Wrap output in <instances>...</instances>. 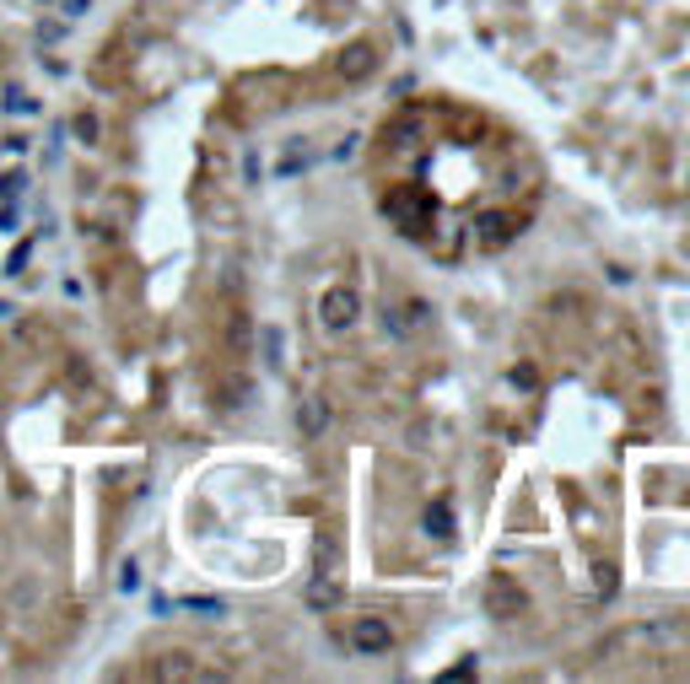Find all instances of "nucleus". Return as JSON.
Instances as JSON below:
<instances>
[{"label":"nucleus","mask_w":690,"mask_h":684,"mask_svg":"<svg viewBox=\"0 0 690 684\" xmlns=\"http://www.w3.org/2000/svg\"><path fill=\"white\" fill-rule=\"evenodd\" d=\"M27 194V172H0V205H16Z\"/></svg>","instance_id":"nucleus-14"},{"label":"nucleus","mask_w":690,"mask_h":684,"mask_svg":"<svg viewBox=\"0 0 690 684\" xmlns=\"http://www.w3.org/2000/svg\"><path fill=\"white\" fill-rule=\"evenodd\" d=\"M335 604H340V587L329 576H313L308 582V609H335Z\"/></svg>","instance_id":"nucleus-12"},{"label":"nucleus","mask_w":690,"mask_h":684,"mask_svg":"<svg viewBox=\"0 0 690 684\" xmlns=\"http://www.w3.org/2000/svg\"><path fill=\"white\" fill-rule=\"evenodd\" d=\"M350 647H356L361 658H378V652L394 647V626L378 620V615H356V620H350Z\"/></svg>","instance_id":"nucleus-5"},{"label":"nucleus","mask_w":690,"mask_h":684,"mask_svg":"<svg viewBox=\"0 0 690 684\" xmlns=\"http://www.w3.org/2000/svg\"><path fill=\"white\" fill-rule=\"evenodd\" d=\"M523 609H528V593L518 587L513 576H502V571H497V576L486 582V615H497V620H518Z\"/></svg>","instance_id":"nucleus-4"},{"label":"nucleus","mask_w":690,"mask_h":684,"mask_svg":"<svg viewBox=\"0 0 690 684\" xmlns=\"http://www.w3.org/2000/svg\"><path fill=\"white\" fill-rule=\"evenodd\" d=\"M141 587V561H124L119 566V593H135Z\"/></svg>","instance_id":"nucleus-19"},{"label":"nucleus","mask_w":690,"mask_h":684,"mask_svg":"<svg viewBox=\"0 0 690 684\" xmlns=\"http://www.w3.org/2000/svg\"><path fill=\"white\" fill-rule=\"evenodd\" d=\"M378 205H383V216H389L404 237H421V243H426V227H432L437 211H432V200H426L415 183H389V189L378 194Z\"/></svg>","instance_id":"nucleus-1"},{"label":"nucleus","mask_w":690,"mask_h":684,"mask_svg":"<svg viewBox=\"0 0 690 684\" xmlns=\"http://www.w3.org/2000/svg\"><path fill=\"white\" fill-rule=\"evenodd\" d=\"M33 264V243H22V248H11V259H5V275H22Z\"/></svg>","instance_id":"nucleus-18"},{"label":"nucleus","mask_w":690,"mask_h":684,"mask_svg":"<svg viewBox=\"0 0 690 684\" xmlns=\"http://www.w3.org/2000/svg\"><path fill=\"white\" fill-rule=\"evenodd\" d=\"M313 576H329V582L340 576V544H335V534H329V528H324V534H319V544H313Z\"/></svg>","instance_id":"nucleus-7"},{"label":"nucleus","mask_w":690,"mask_h":684,"mask_svg":"<svg viewBox=\"0 0 690 684\" xmlns=\"http://www.w3.org/2000/svg\"><path fill=\"white\" fill-rule=\"evenodd\" d=\"M0 232H16V205H0Z\"/></svg>","instance_id":"nucleus-23"},{"label":"nucleus","mask_w":690,"mask_h":684,"mask_svg":"<svg viewBox=\"0 0 690 684\" xmlns=\"http://www.w3.org/2000/svg\"><path fill=\"white\" fill-rule=\"evenodd\" d=\"M335 157H340V162H350V157H356V135H345L340 146H335Z\"/></svg>","instance_id":"nucleus-24"},{"label":"nucleus","mask_w":690,"mask_h":684,"mask_svg":"<svg viewBox=\"0 0 690 684\" xmlns=\"http://www.w3.org/2000/svg\"><path fill=\"white\" fill-rule=\"evenodd\" d=\"M356 318H361V296L350 285H329L324 302H319V324L329 335H345V329H356Z\"/></svg>","instance_id":"nucleus-3"},{"label":"nucleus","mask_w":690,"mask_h":684,"mask_svg":"<svg viewBox=\"0 0 690 684\" xmlns=\"http://www.w3.org/2000/svg\"><path fill=\"white\" fill-rule=\"evenodd\" d=\"M324 420H329V404L324 399H302L297 404V426H302V437H319Z\"/></svg>","instance_id":"nucleus-10"},{"label":"nucleus","mask_w":690,"mask_h":684,"mask_svg":"<svg viewBox=\"0 0 690 684\" xmlns=\"http://www.w3.org/2000/svg\"><path fill=\"white\" fill-rule=\"evenodd\" d=\"M259 356H265V367H276V372L287 367V335H281L276 324H265V329H259Z\"/></svg>","instance_id":"nucleus-9"},{"label":"nucleus","mask_w":690,"mask_h":684,"mask_svg":"<svg viewBox=\"0 0 690 684\" xmlns=\"http://www.w3.org/2000/svg\"><path fill=\"white\" fill-rule=\"evenodd\" d=\"M523 227H528V216H523L518 205H486V211H475V222H469V243H475L480 254H502L507 243H518Z\"/></svg>","instance_id":"nucleus-2"},{"label":"nucleus","mask_w":690,"mask_h":684,"mask_svg":"<svg viewBox=\"0 0 690 684\" xmlns=\"http://www.w3.org/2000/svg\"><path fill=\"white\" fill-rule=\"evenodd\" d=\"M70 130H76V140H81V146H98V114H76Z\"/></svg>","instance_id":"nucleus-17"},{"label":"nucleus","mask_w":690,"mask_h":684,"mask_svg":"<svg viewBox=\"0 0 690 684\" xmlns=\"http://www.w3.org/2000/svg\"><path fill=\"white\" fill-rule=\"evenodd\" d=\"M421 528L437 539V544H448L454 539V513H448V502H437V507H426V517H421Z\"/></svg>","instance_id":"nucleus-11"},{"label":"nucleus","mask_w":690,"mask_h":684,"mask_svg":"<svg viewBox=\"0 0 690 684\" xmlns=\"http://www.w3.org/2000/svg\"><path fill=\"white\" fill-rule=\"evenodd\" d=\"M335 70H340V81H367V76L378 70V49H372V44H350V49L335 59Z\"/></svg>","instance_id":"nucleus-6"},{"label":"nucleus","mask_w":690,"mask_h":684,"mask_svg":"<svg viewBox=\"0 0 690 684\" xmlns=\"http://www.w3.org/2000/svg\"><path fill=\"white\" fill-rule=\"evenodd\" d=\"M302 168H308V151H291V157H287L276 172H281V178H291V172H302Z\"/></svg>","instance_id":"nucleus-20"},{"label":"nucleus","mask_w":690,"mask_h":684,"mask_svg":"<svg viewBox=\"0 0 690 684\" xmlns=\"http://www.w3.org/2000/svg\"><path fill=\"white\" fill-rule=\"evenodd\" d=\"M5 318H11V302H0V324H5Z\"/></svg>","instance_id":"nucleus-26"},{"label":"nucleus","mask_w":690,"mask_h":684,"mask_svg":"<svg viewBox=\"0 0 690 684\" xmlns=\"http://www.w3.org/2000/svg\"><path fill=\"white\" fill-rule=\"evenodd\" d=\"M87 5H92V0H59V11H65V16H81Z\"/></svg>","instance_id":"nucleus-25"},{"label":"nucleus","mask_w":690,"mask_h":684,"mask_svg":"<svg viewBox=\"0 0 690 684\" xmlns=\"http://www.w3.org/2000/svg\"><path fill=\"white\" fill-rule=\"evenodd\" d=\"M38 38H44V44H59V38H65V22H44Z\"/></svg>","instance_id":"nucleus-21"},{"label":"nucleus","mask_w":690,"mask_h":684,"mask_svg":"<svg viewBox=\"0 0 690 684\" xmlns=\"http://www.w3.org/2000/svg\"><path fill=\"white\" fill-rule=\"evenodd\" d=\"M400 318H404V329L415 335V329H426V324H432V307H426V302H404Z\"/></svg>","instance_id":"nucleus-15"},{"label":"nucleus","mask_w":690,"mask_h":684,"mask_svg":"<svg viewBox=\"0 0 690 684\" xmlns=\"http://www.w3.org/2000/svg\"><path fill=\"white\" fill-rule=\"evenodd\" d=\"M183 609H189V615H200V620H216V615H227V604H222V598H183Z\"/></svg>","instance_id":"nucleus-16"},{"label":"nucleus","mask_w":690,"mask_h":684,"mask_svg":"<svg viewBox=\"0 0 690 684\" xmlns=\"http://www.w3.org/2000/svg\"><path fill=\"white\" fill-rule=\"evenodd\" d=\"M513 383L518 389H534V367H513Z\"/></svg>","instance_id":"nucleus-22"},{"label":"nucleus","mask_w":690,"mask_h":684,"mask_svg":"<svg viewBox=\"0 0 690 684\" xmlns=\"http://www.w3.org/2000/svg\"><path fill=\"white\" fill-rule=\"evenodd\" d=\"M152 679H211L205 668H194L183 652H168L162 663H152Z\"/></svg>","instance_id":"nucleus-8"},{"label":"nucleus","mask_w":690,"mask_h":684,"mask_svg":"<svg viewBox=\"0 0 690 684\" xmlns=\"http://www.w3.org/2000/svg\"><path fill=\"white\" fill-rule=\"evenodd\" d=\"M0 109H5V114H38V98H27V92H22V87H5V98H0Z\"/></svg>","instance_id":"nucleus-13"}]
</instances>
